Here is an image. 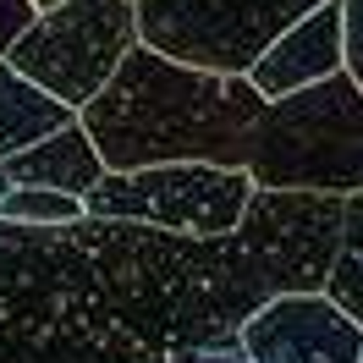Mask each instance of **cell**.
Listing matches in <instances>:
<instances>
[{"instance_id":"5","label":"cell","mask_w":363,"mask_h":363,"mask_svg":"<svg viewBox=\"0 0 363 363\" xmlns=\"http://www.w3.org/2000/svg\"><path fill=\"white\" fill-rule=\"evenodd\" d=\"M138 45V6L133 0H61L55 11H39L23 28V39L6 50V61L50 89L67 105H89L116 77Z\"/></svg>"},{"instance_id":"7","label":"cell","mask_w":363,"mask_h":363,"mask_svg":"<svg viewBox=\"0 0 363 363\" xmlns=\"http://www.w3.org/2000/svg\"><path fill=\"white\" fill-rule=\"evenodd\" d=\"M253 363H363V325L330 292H281L242 319Z\"/></svg>"},{"instance_id":"6","label":"cell","mask_w":363,"mask_h":363,"mask_svg":"<svg viewBox=\"0 0 363 363\" xmlns=\"http://www.w3.org/2000/svg\"><path fill=\"white\" fill-rule=\"evenodd\" d=\"M138 39L187 67L253 72V61L325 0H133Z\"/></svg>"},{"instance_id":"10","label":"cell","mask_w":363,"mask_h":363,"mask_svg":"<svg viewBox=\"0 0 363 363\" xmlns=\"http://www.w3.org/2000/svg\"><path fill=\"white\" fill-rule=\"evenodd\" d=\"M77 121V105L55 99L50 89H39L33 77L11 67L0 55V155H17V149H33L45 143L50 133H61Z\"/></svg>"},{"instance_id":"4","label":"cell","mask_w":363,"mask_h":363,"mask_svg":"<svg viewBox=\"0 0 363 363\" xmlns=\"http://www.w3.org/2000/svg\"><path fill=\"white\" fill-rule=\"evenodd\" d=\"M259 182L248 165H209V160H171V165H138L105 171L83 209L99 220H138L177 237H231L248 215Z\"/></svg>"},{"instance_id":"15","label":"cell","mask_w":363,"mask_h":363,"mask_svg":"<svg viewBox=\"0 0 363 363\" xmlns=\"http://www.w3.org/2000/svg\"><path fill=\"white\" fill-rule=\"evenodd\" d=\"M39 11H33V0H0V55L23 39V28L33 23Z\"/></svg>"},{"instance_id":"9","label":"cell","mask_w":363,"mask_h":363,"mask_svg":"<svg viewBox=\"0 0 363 363\" xmlns=\"http://www.w3.org/2000/svg\"><path fill=\"white\" fill-rule=\"evenodd\" d=\"M6 160V171L17 182H33V187H55V193H77V199H89L99 177H105V160L94 149V138L83 121H72L61 133H50L45 143H33V149H17V155H0Z\"/></svg>"},{"instance_id":"11","label":"cell","mask_w":363,"mask_h":363,"mask_svg":"<svg viewBox=\"0 0 363 363\" xmlns=\"http://www.w3.org/2000/svg\"><path fill=\"white\" fill-rule=\"evenodd\" d=\"M325 292L363 325V193H347V220H341V253L330 264Z\"/></svg>"},{"instance_id":"12","label":"cell","mask_w":363,"mask_h":363,"mask_svg":"<svg viewBox=\"0 0 363 363\" xmlns=\"http://www.w3.org/2000/svg\"><path fill=\"white\" fill-rule=\"evenodd\" d=\"M89 209L77 193H55V187H33V182H17L11 193H0V220H11V226H72Z\"/></svg>"},{"instance_id":"8","label":"cell","mask_w":363,"mask_h":363,"mask_svg":"<svg viewBox=\"0 0 363 363\" xmlns=\"http://www.w3.org/2000/svg\"><path fill=\"white\" fill-rule=\"evenodd\" d=\"M347 67V17H341V0H325L308 17H297L281 39H275L259 61H253V89L264 99H281V94H297L330 77V72Z\"/></svg>"},{"instance_id":"14","label":"cell","mask_w":363,"mask_h":363,"mask_svg":"<svg viewBox=\"0 0 363 363\" xmlns=\"http://www.w3.org/2000/svg\"><path fill=\"white\" fill-rule=\"evenodd\" d=\"M341 17H347V72L363 89V0H341Z\"/></svg>"},{"instance_id":"1","label":"cell","mask_w":363,"mask_h":363,"mask_svg":"<svg viewBox=\"0 0 363 363\" xmlns=\"http://www.w3.org/2000/svg\"><path fill=\"white\" fill-rule=\"evenodd\" d=\"M259 111L264 94L253 89L248 72L187 67L138 39L116 77L77 111V121L89 127L105 171L171 165V160L248 165Z\"/></svg>"},{"instance_id":"3","label":"cell","mask_w":363,"mask_h":363,"mask_svg":"<svg viewBox=\"0 0 363 363\" xmlns=\"http://www.w3.org/2000/svg\"><path fill=\"white\" fill-rule=\"evenodd\" d=\"M341 220H347V193L253 187L248 215L231 231V248L259 303L281 292H325L341 253Z\"/></svg>"},{"instance_id":"2","label":"cell","mask_w":363,"mask_h":363,"mask_svg":"<svg viewBox=\"0 0 363 363\" xmlns=\"http://www.w3.org/2000/svg\"><path fill=\"white\" fill-rule=\"evenodd\" d=\"M259 187L363 193V89L341 67L297 94L264 99L248 149Z\"/></svg>"},{"instance_id":"13","label":"cell","mask_w":363,"mask_h":363,"mask_svg":"<svg viewBox=\"0 0 363 363\" xmlns=\"http://www.w3.org/2000/svg\"><path fill=\"white\" fill-rule=\"evenodd\" d=\"M155 363H253L248 352H242V341H209V347H182V352H165V358Z\"/></svg>"},{"instance_id":"16","label":"cell","mask_w":363,"mask_h":363,"mask_svg":"<svg viewBox=\"0 0 363 363\" xmlns=\"http://www.w3.org/2000/svg\"><path fill=\"white\" fill-rule=\"evenodd\" d=\"M55 6H61V0H33V11H55Z\"/></svg>"}]
</instances>
